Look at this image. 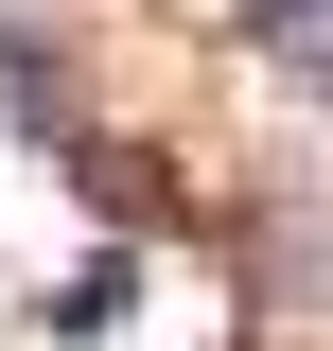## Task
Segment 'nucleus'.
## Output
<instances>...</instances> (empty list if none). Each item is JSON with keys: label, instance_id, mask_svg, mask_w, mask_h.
I'll return each instance as SVG.
<instances>
[{"label": "nucleus", "instance_id": "nucleus-1", "mask_svg": "<svg viewBox=\"0 0 333 351\" xmlns=\"http://www.w3.org/2000/svg\"><path fill=\"white\" fill-rule=\"evenodd\" d=\"M263 53H298V71H333V0H228Z\"/></svg>", "mask_w": 333, "mask_h": 351}]
</instances>
